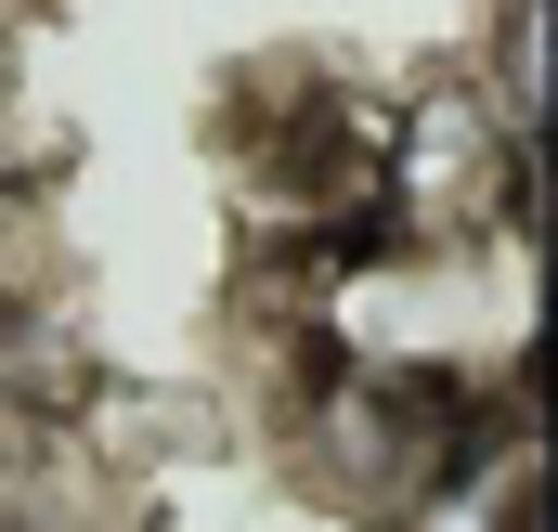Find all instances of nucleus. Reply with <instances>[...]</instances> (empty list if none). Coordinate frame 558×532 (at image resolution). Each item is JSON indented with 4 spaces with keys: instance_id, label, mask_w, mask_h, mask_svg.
<instances>
[{
    "instance_id": "obj_2",
    "label": "nucleus",
    "mask_w": 558,
    "mask_h": 532,
    "mask_svg": "<svg viewBox=\"0 0 558 532\" xmlns=\"http://www.w3.org/2000/svg\"><path fill=\"white\" fill-rule=\"evenodd\" d=\"M533 195H546V156L507 143V118L468 92V65H428L416 92L390 105L377 131V208H364V247H494V234H533Z\"/></svg>"
},
{
    "instance_id": "obj_1",
    "label": "nucleus",
    "mask_w": 558,
    "mask_h": 532,
    "mask_svg": "<svg viewBox=\"0 0 558 532\" xmlns=\"http://www.w3.org/2000/svg\"><path fill=\"white\" fill-rule=\"evenodd\" d=\"M494 415H520V402H454V390L364 377V364H325V351H312L274 390V468L325 507V520L416 532L428 507L468 481V455H481Z\"/></svg>"
},
{
    "instance_id": "obj_3",
    "label": "nucleus",
    "mask_w": 558,
    "mask_h": 532,
    "mask_svg": "<svg viewBox=\"0 0 558 532\" xmlns=\"http://www.w3.org/2000/svg\"><path fill=\"white\" fill-rule=\"evenodd\" d=\"M558 13L546 0H481V26H468V92L507 118V143H533L546 156V92H558Z\"/></svg>"
},
{
    "instance_id": "obj_4",
    "label": "nucleus",
    "mask_w": 558,
    "mask_h": 532,
    "mask_svg": "<svg viewBox=\"0 0 558 532\" xmlns=\"http://www.w3.org/2000/svg\"><path fill=\"white\" fill-rule=\"evenodd\" d=\"M26 13H39V0H0V26H26Z\"/></svg>"
}]
</instances>
